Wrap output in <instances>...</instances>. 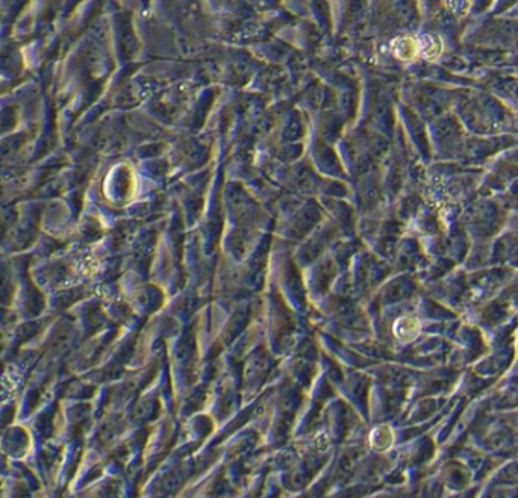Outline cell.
Returning a JSON list of instances; mask_svg holds the SVG:
<instances>
[{"label":"cell","mask_w":518,"mask_h":498,"mask_svg":"<svg viewBox=\"0 0 518 498\" xmlns=\"http://www.w3.org/2000/svg\"><path fill=\"white\" fill-rule=\"evenodd\" d=\"M394 52L396 55L403 59V61H409V59H414L417 56V53L420 52V47H418V41L412 39V38H402V39H397L396 44H394Z\"/></svg>","instance_id":"obj_1"},{"label":"cell","mask_w":518,"mask_h":498,"mask_svg":"<svg viewBox=\"0 0 518 498\" xmlns=\"http://www.w3.org/2000/svg\"><path fill=\"white\" fill-rule=\"evenodd\" d=\"M418 47H420V52L426 58H435L441 52V49H440L441 46H437V39H434L432 36H426L423 41H420Z\"/></svg>","instance_id":"obj_2"}]
</instances>
